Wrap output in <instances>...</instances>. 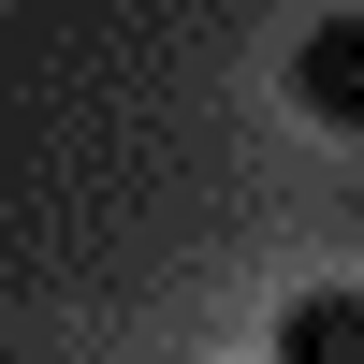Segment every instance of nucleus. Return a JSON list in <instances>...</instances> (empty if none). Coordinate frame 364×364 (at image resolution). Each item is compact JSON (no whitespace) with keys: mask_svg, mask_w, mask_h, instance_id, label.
<instances>
[{"mask_svg":"<svg viewBox=\"0 0 364 364\" xmlns=\"http://www.w3.org/2000/svg\"><path fill=\"white\" fill-rule=\"evenodd\" d=\"M291 102H306V132H364V15H306Z\"/></svg>","mask_w":364,"mask_h":364,"instance_id":"1","label":"nucleus"},{"mask_svg":"<svg viewBox=\"0 0 364 364\" xmlns=\"http://www.w3.org/2000/svg\"><path fill=\"white\" fill-rule=\"evenodd\" d=\"M277 364H364V291H291L277 306Z\"/></svg>","mask_w":364,"mask_h":364,"instance_id":"2","label":"nucleus"}]
</instances>
